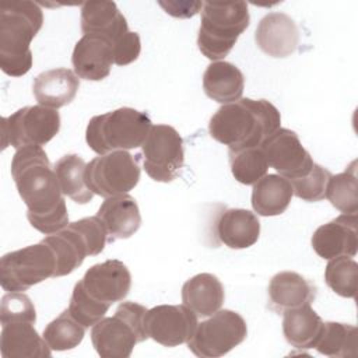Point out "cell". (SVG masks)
Instances as JSON below:
<instances>
[{"label":"cell","mask_w":358,"mask_h":358,"mask_svg":"<svg viewBox=\"0 0 358 358\" xmlns=\"http://www.w3.org/2000/svg\"><path fill=\"white\" fill-rule=\"evenodd\" d=\"M358 330L352 324L340 322H323L320 336L313 348L319 354L336 358L357 355Z\"/></svg>","instance_id":"30"},{"label":"cell","mask_w":358,"mask_h":358,"mask_svg":"<svg viewBox=\"0 0 358 358\" xmlns=\"http://www.w3.org/2000/svg\"><path fill=\"white\" fill-rule=\"evenodd\" d=\"M281 115L267 99L241 98L222 105L208 122V133L228 151L259 147L280 129Z\"/></svg>","instance_id":"1"},{"label":"cell","mask_w":358,"mask_h":358,"mask_svg":"<svg viewBox=\"0 0 358 358\" xmlns=\"http://www.w3.org/2000/svg\"><path fill=\"white\" fill-rule=\"evenodd\" d=\"M259 147L268 166L288 180L302 178L312 169L313 159L310 154L302 145L298 134L291 129H277Z\"/></svg>","instance_id":"12"},{"label":"cell","mask_w":358,"mask_h":358,"mask_svg":"<svg viewBox=\"0 0 358 358\" xmlns=\"http://www.w3.org/2000/svg\"><path fill=\"white\" fill-rule=\"evenodd\" d=\"M80 88L78 76L66 67L46 70L34 78L32 92L39 105L59 109L69 105Z\"/></svg>","instance_id":"20"},{"label":"cell","mask_w":358,"mask_h":358,"mask_svg":"<svg viewBox=\"0 0 358 358\" xmlns=\"http://www.w3.org/2000/svg\"><path fill=\"white\" fill-rule=\"evenodd\" d=\"M326 199L343 214L358 211V179L357 161H352L344 172L331 175L326 186Z\"/></svg>","instance_id":"31"},{"label":"cell","mask_w":358,"mask_h":358,"mask_svg":"<svg viewBox=\"0 0 358 358\" xmlns=\"http://www.w3.org/2000/svg\"><path fill=\"white\" fill-rule=\"evenodd\" d=\"M46 242L56 256V271L55 277H63L71 274L78 268L84 259L88 256V249L81 235L69 224L64 229L48 235L42 239Z\"/></svg>","instance_id":"28"},{"label":"cell","mask_w":358,"mask_h":358,"mask_svg":"<svg viewBox=\"0 0 358 358\" xmlns=\"http://www.w3.org/2000/svg\"><path fill=\"white\" fill-rule=\"evenodd\" d=\"M312 249L326 260L347 256L354 257L358 248L357 214H341L320 225L312 235Z\"/></svg>","instance_id":"15"},{"label":"cell","mask_w":358,"mask_h":358,"mask_svg":"<svg viewBox=\"0 0 358 358\" xmlns=\"http://www.w3.org/2000/svg\"><path fill=\"white\" fill-rule=\"evenodd\" d=\"M144 327L148 338L164 347H176L193 336L197 315L186 305H157L147 310Z\"/></svg>","instance_id":"13"},{"label":"cell","mask_w":358,"mask_h":358,"mask_svg":"<svg viewBox=\"0 0 358 358\" xmlns=\"http://www.w3.org/2000/svg\"><path fill=\"white\" fill-rule=\"evenodd\" d=\"M71 63L78 78L88 81L106 78L115 63L112 42L102 35H83L73 49Z\"/></svg>","instance_id":"17"},{"label":"cell","mask_w":358,"mask_h":358,"mask_svg":"<svg viewBox=\"0 0 358 358\" xmlns=\"http://www.w3.org/2000/svg\"><path fill=\"white\" fill-rule=\"evenodd\" d=\"M3 150L8 145L15 150L27 145H45L60 130L57 109L42 105L24 106L1 119Z\"/></svg>","instance_id":"10"},{"label":"cell","mask_w":358,"mask_h":358,"mask_svg":"<svg viewBox=\"0 0 358 358\" xmlns=\"http://www.w3.org/2000/svg\"><path fill=\"white\" fill-rule=\"evenodd\" d=\"M248 326L245 319L231 309H220L197 327L186 343L187 348L200 358H218L245 341Z\"/></svg>","instance_id":"8"},{"label":"cell","mask_w":358,"mask_h":358,"mask_svg":"<svg viewBox=\"0 0 358 358\" xmlns=\"http://www.w3.org/2000/svg\"><path fill=\"white\" fill-rule=\"evenodd\" d=\"M85 161L78 154L63 155L53 166L62 193L78 204H87L94 197L85 182Z\"/></svg>","instance_id":"29"},{"label":"cell","mask_w":358,"mask_h":358,"mask_svg":"<svg viewBox=\"0 0 358 358\" xmlns=\"http://www.w3.org/2000/svg\"><path fill=\"white\" fill-rule=\"evenodd\" d=\"M1 324L14 322H36V310L28 295L24 292H8L1 298L0 306Z\"/></svg>","instance_id":"37"},{"label":"cell","mask_w":358,"mask_h":358,"mask_svg":"<svg viewBox=\"0 0 358 358\" xmlns=\"http://www.w3.org/2000/svg\"><path fill=\"white\" fill-rule=\"evenodd\" d=\"M316 285L295 271H280L271 277L267 288L268 308L277 313L310 303L316 298Z\"/></svg>","instance_id":"18"},{"label":"cell","mask_w":358,"mask_h":358,"mask_svg":"<svg viewBox=\"0 0 358 358\" xmlns=\"http://www.w3.org/2000/svg\"><path fill=\"white\" fill-rule=\"evenodd\" d=\"M141 152L144 171L155 182H172L185 164L183 138L169 124H152Z\"/></svg>","instance_id":"11"},{"label":"cell","mask_w":358,"mask_h":358,"mask_svg":"<svg viewBox=\"0 0 358 358\" xmlns=\"http://www.w3.org/2000/svg\"><path fill=\"white\" fill-rule=\"evenodd\" d=\"M43 13L34 1H15L0 8V69L21 77L32 67L31 42L41 31Z\"/></svg>","instance_id":"2"},{"label":"cell","mask_w":358,"mask_h":358,"mask_svg":"<svg viewBox=\"0 0 358 358\" xmlns=\"http://www.w3.org/2000/svg\"><path fill=\"white\" fill-rule=\"evenodd\" d=\"M138 161L129 151H112L91 159L85 166L88 187L103 199L126 194L140 180Z\"/></svg>","instance_id":"9"},{"label":"cell","mask_w":358,"mask_h":358,"mask_svg":"<svg viewBox=\"0 0 358 358\" xmlns=\"http://www.w3.org/2000/svg\"><path fill=\"white\" fill-rule=\"evenodd\" d=\"M81 31L84 35H102L113 42L129 31V25L115 1H85L81 4Z\"/></svg>","instance_id":"25"},{"label":"cell","mask_w":358,"mask_h":358,"mask_svg":"<svg viewBox=\"0 0 358 358\" xmlns=\"http://www.w3.org/2000/svg\"><path fill=\"white\" fill-rule=\"evenodd\" d=\"M80 284L94 299L112 306L127 296L131 288V274L123 262L109 259L91 266Z\"/></svg>","instance_id":"14"},{"label":"cell","mask_w":358,"mask_h":358,"mask_svg":"<svg viewBox=\"0 0 358 358\" xmlns=\"http://www.w3.org/2000/svg\"><path fill=\"white\" fill-rule=\"evenodd\" d=\"M109 305L102 303L94 299L90 294H87V291L78 281L73 288L67 309L76 320H78L85 329H88L92 327L102 317H105V313L109 310Z\"/></svg>","instance_id":"35"},{"label":"cell","mask_w":358,"mask_h":358,"mask_svg":"<svg viewBox=\"0 0 358 358\" xmlns=\"http://www.w3.org/2000/svg\"><path fill=\"white\" fill-rule=\"evenodd\" d=\"M215 236L231 249L250 248L260 236V221L245 208L224 210L215 221Z\"/></svg>","instance_id":"21"},{"label":"cell","mask_w":358,"mask_h":358,"mask_svg":"<svg viewBox=\"0 0 358 358\" xmlns=\"http://www.w3.org/2000/svg\"><path fill=\"white\" fill-rule=\"evenodd\" d=\"M11 176L31 214H46L63 200V193L48 154L39 145L18 148L11 159Z\"/></svg>","instance_id":"3"},{"label":"cell","mask_w":358,"mask_h":358,"mask_svg":"<svg viewBox=\"0 0 358 358\" xmlns=\"http://www.w3.org/2000/svg\"><path fill=\"white\" fill-rule=\"evenodd\" d=\"M56 266L55 252L43 241L8 252L0 259V285L7 292H24L55 277Z\"/></svg>","instance_id":"7"},{"label":"cell","mask_w":358,"mask_h":358,"mask_svg":"<svg viewBox=\"0 0 358 358\" xmlns=\"http://www.w3.org/2000/svg\"><path fill=\"white\" fill-rule=\"evenodd\" d=\"M245 88L243 73L232 63L220 60L207 66L203 74L204 94L218 103H232L242 98Z\"/></svg>","instance_id":"24"},{"label":"cell","mask_w":358,"mask_h":358,"mask_svg":"<svg viewBox=\"0 0 358 358\" xmlns=\"http://www.w3.org/2000/svg\"><path fill=\"white\" fill-rule=\"evenodd\" d=\"M232 176L242 185H255L267 175L268 162L260 147L241 151H228Z\"/></svg>","instance_id":"33"},{"label":"cell","mask_w":358,"mask_h":358,"mask_svg":"<svg viewBox=\"0 0 358 358\" xmlns=\"http://www.w3.org/2000/svg\"><path fill=\"white\" fill-rule=\"evenodd\" d=\"M70 225L81 235L83 241L85 242L88 249V256H96L105 249V245L108 241V232L102 221L96 215L81 218L78 221L70 222Z\"/></svg>","instance_id":"38"},{"label":"cell","mask_w":358,"mask_h":358,"mask_svg":"<svg viewBox=\"0 0 358 358\" xmlns=\"http://www.w3.org/2000/svg\"><path fill=\"white\" fill-rule=\"evenodd\" d=\"M113 60L117 66H127L136 62L141 52V41L137 32L126 31L112 42Z\"/></svg>","instance_id":"40"},{"label":"cell","mask_w":358,"mask_h":358,"mask_svg":"<svg viewBox=\"0 0 358 358\" xmlns=\"http://www.w3.org/2000/svg\"><path fill=\"white\" fill-rule=\"evenodd\" d=\"M225 299L222 282L211 273H200L182 287V302L197 317H208L221 309Z\"/></svg>","instance_id":"23"},{"label":"cell","mask_w":358,"mask_h":358,"mask_svg":"<svg viewBox=\"0 0 358 358\" xmlns=\"http://www.w3.org/2000/svg\"><path fill=\"white\" fill-rule=\"evenodd\" d=\"M327 287L343 298H355L358 281V264L352 257L340 256L330 259L324 268Z\"/></svg>","instance_id":"34"},{"label":"cell","mask_w":358,"mask_h":358,"mask_svg":"<svg viewBox=\"0 0 358 358\" xmlns=\"http://www.w3.org/2000/svg\"><path fill=\"white\" fill-rule=\"evenodd\" d=\"M85 330L87 329L71 316L69 309H66L43 329L42 336L52 351H67L81 344Z\"/></svg>","instance_id":"32"},{"label":"cell","mask_w":358,"mask_h":358,"mask_svg":"<svg viewBox=\"0 0 358 358\" xmlns=\"http://www.w3.org/2000/svg\"><path fill=\"white\" fill-rule=\"evenodd\" d=\"M331 173L324 166L313 162L312 169L308 175L289 180L292 185L294 196L303 201H320L326 197V186Z\"/></svg>","instance_id":"36"},{"label":"cell","mask_w":358,"mask_h":358,"mask_svg":"<svg viewBox=\"0 0 358 358\" xmlns=\"http://www.w3.org/2000/svg\"><path fill=\"white\" fill-rule=\"evenodd\" d=\"M34 324L29 322L1 324L0 351L3 358H43L52 355L50 347Z\"/></svg>","instance_id":"22"},{"label":"cell","mask_w":358,"mask_h":358,"mask_svg":"<svg viewBox=\"0 0 358 358\" xmlns=\"http://www.w3.org/2000/svg\"><path fill=\"white\" fill-rule=\"evenodd\" d=\"M322 326L323 320L310 303H303L282 313V334L287 343L298 350L313 348Z\"/></svg>","instance_id":"27"},{"label":"cell","mask_w":358,"mask_h":358,"mask_svg":"<svg viewBox=\"0 0 358 358\" xmlns=\"http://www.w3.org/2000/svg\"><path fill=\"white\" fill-rule=\"evenodd\" d=\"M294 190L288 179L268 173L253 185L250 203L257 215L274 217L281 215L288 208Z\"/></svg>","instance_id":"26"},{"label":"cell","mask_w":358,"mask_h":358,"mask_svg":"<svg viewBox=\"0 0 358 358\" xmlns=\"http://www.w3.org/2000/svg\"><path fill=\"white\" fill-rule=\"evenodd\" d=\"M96 217L102 221L109 241L127 239L141 225V214L137 201L130 194H119L105 199L99 206Z\"/></svg>","instance_id":"19"},{"label":"cell","mask_w":358,"mask_h":358,"mask_svg":"<svg viewBox=\"0 0 358 358\" xmlns=\"http://www.w3.org/2000/svg\"><path fill=\"white\" fill-rule=\"evenodd\" d=\"M158 4L164 8V11L175 18H190L194 17L199 11L203 10V1H187V0H175V1H164L159 0Z\"/></svg>","instance_id":"41"},{"label":"cell","mask_w":358,"mask_h":358,"mask_svg":"<svg viewBox=\"0 0 358 358\" xmlns=\"http://www.w3.org/2000/svg\"><path fill=\"white\" fill-rule=\"evenodd\" d=\"M197 48L207 59L220 62L235 46L250 24L246 1H206L203 4Z\"/></svg>","instance_id":"4"},{"label":"cell","mask_w":358,"mask_h":358,"mask_svg":"<svg viewBox=\"0 0 358 358\" xmlns=\"http://www.w3.org/2000/svg\"><path fill=\"white\" fill-rule=\"evenodd\" d=\"M27 218H28L32 228H35L36 231H39L45 235L56 234V232L64 229L70 224L69 222L67 206H66L64 199L60 201V204L55 210H52L46 214L27 213Z\"/></svg>","instance_id":"39"},{"label":"cell","mask_w":358,"mask_h":358,"mask_svg":"<svg viewBox=\"0 0 358 358\" xmlns=\"http://www.w3.org/2000/svg\"><path fill=\"white\" fill-rule=\"evenodd\" d=\"M257 48L270 57L285 59L295 53L299 45V29L285 13L266 14L255 31Z\"/></svg>","instance_id":"16"},{"label":"cell","mask_w":358,"mask_h":358,"mask_svg":"<svg viewBox=\"0 0 358 358\" xmlns=\"http://www.w3.org/2000/svg\"><path fill=\"white\" fill-rule=\"evenodd\" d=\"M152 127L145 112L134 108H119L90 119L85 130L88 147L98 155L119 150L141 147Z\"/></svg>","instance_id":"5"},{"label":"cell","mask_w":358,"mask_h":358,"mask_svg":"<svg viewBox=\"0 0 358 358\" xmlns=\"http://www.w3.org/2000/svg\"><path fill=\"white\" fill-rule=\"evenodd\" d=\"M147 308L141 303L122 302L115 315L102 317L91 329V343L102 358H129L136 344L148 338L144 327Z\"/></svg>","instance_id":"6"}]
</instances>
